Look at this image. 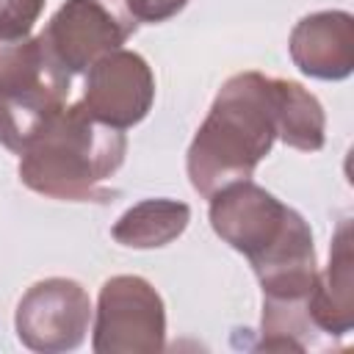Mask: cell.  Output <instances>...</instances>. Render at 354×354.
Wrapping results in <instances>:
<instances>
[{"label": "cell", "instance_id": "4fadbf2b", "mask_svg": "<svg viewBox=\"0 0 354 354\" xmlns=\"http://www.w3.org/2000/svg\"><path fill=\"white\" fill-rule=\"evenodd\" d=\"M47 0H0V39L30 36Z\"/></svg>", "mask_w": 354, "mask_h": 354}, {"label": "cell", "instance_id": "30bf717a", "mask_svg": "<svg viewBox=\"0 0 354 354\" xmlns=\"http://www.w3.org/2000/svg\"><path fill=\"white\" fill-rule=\"evenodd\" d=\"M351 221H340L332 249L329 266L318 271L315 285L310 290L307 307L315 329L324 337H346L354 326V249H351Z\"/></svg>", "mask_w": 354, "mask_h": 354}, {"label": "cell", "instance_id": "9c48e42d", "mask_svg": "<svg viewBox=\"0 0 354 354\" xmlns=\"http://www.w3.org/2000/svg\"><path fill=\"white\" fill-rule=\"evenodd\" d=\"M293 64L315 80H343L354 69V17L315 11L296 22L288 41Z\"/></svg>", "mask_w": 354, "mask_h": 354}, {"label": "cell", "instance_id": "277c9868", "mask_svg": "<svg viewBox=\"0 0 354 354\" xmlns=\"http://www.w3.org/2000/svg\"><path fill=\"white\" fill-rule=\"evenodd\" d=\"M69 80L41 36L0 39V144L19 155L66 105Z\"/></svg>", "mask_w": 354, "mask_h": 354}, {"label": "cell", "instance_id": "8992f818", "mask_svg": "<svg viewBox=\"0 0 354 354\" xmlns=\"http://www.w3.org/2000/svg\"><path fill=\"white\" fill-rule=\"evenodd\" d=\"M136 25L138 19L124 0H66L39 36L69 75H80L119 50L136 33Z\"/></svg>", "mask_w": 354, "mask_h": 354}, {"label": "cell", "instance_id": "7c38bea8", "mask_svg": "<svg viewBox=\"0 0 354 354\" xmlns=\"http://www.w3.org/2000/svg\"><path fill=\"white\" fill-rule=\"evenodd\" d=\"M279 91V141L301 149L318 152L326 138V116L315 94H310L301 83L277 77Z\"/></svg>", "mask_w": 354, "mask_h": 354}, {"label": "cell", "instance_id": "5b68a950", "mask_svg": "<svg viewBox=\"0 0 354 354\" xmlns=\"http://www.w3.org/2000/svg\"><path fill=\"white\" fill-rule=\"evenodd\" d=\"M166 346V307L160 293L136 274L102 282L91 348L97 354H155Z\"/></svg>", "mask_w": 354, "mask_h": 354}, {"label": "cell", "instance_id": "8fae6325", "mask_svg": "<svg viewBox=\"0 0 354 354\" xmlns=\"http://www.w3.org/2000/svg\"><path fill=\"white\" fill-rule=\"evenodd\" d=\"M191 221V207L177 199H144L133 207H127L111 235L116 243L130 249H158L171 243L185 232Z\"/></svg>", "mask_w": 354, "mask_h": 354}, {"label": "cell", "instance_id": "3957f363", "mask_svg": "<svg viewBox=\"0 0 354 354\" xmlns=\"http://www.w3.org/2000/svg\"><path fill=\"white\" fill-rule=\"evenodd\" d=\"M122 130L97 122L80 102L64 105L19 152V180L50 199L105 202V183L124 163Z\"/></svg>", "mask_w": 354, "mask_h": 354}, {"label": "cell", "instance_id": "5bb4252c", "mask_svg": "<svg viewBox=\"0 0 354 354\" xmlns=\"http://www.w3.org/2000/svg\"><path fill=\"white\" fill-rule=\"evenodd\" d=\"M124 6L130 8V14L138 22H166L174 14H180L188 0H124Z\"/></svg>", "mask_w": 354, "mask_h": 354}, {"label": "cell", "instance_id": "7a4b0ae2", "mask_svg": "<svg viewBox=\"0 0 354 354\" xmlns=\"http://www.w3.org/2000/svg\"><path fill=\"white\" fill-rule=\"evenodd\" d=\"M279 138V91L277 77L257 69L232 75L216 94L205 122L199 124L185 169L199 196L252 180L257 163Z\"/></svg>", "mask_w": 354, "mask_h": 354}, {"label": "cell", "instance_id": "52a82bcc", "mask_svg": "<svg viewBox=\"0 0 354 354\" xmlns=\"http://www.w3.org/2000/svg\"><path fill=\"white\" fill-rule=\"evenodd\" d=\"M91 324V299L86 288L66 277H50L30 285L14 313V329L22 346L41 354L72 351L86 340Z\"/></svg>", "mask_w": 354, "mask_h": 354}, {"label": "cell", "instance_id": "ba28073f", "mask_svg": "<svg viewBox=\"0 0 354 354\" xmlns=\"http://www.w3.org/2000/svg\"><path fill=\"white\" fill-rule=\"evenodd\" d=\"M155 100V75L133 50H113L86 69L80 105L102 124L127 130L138 124Z\"/></svg>", "mask_w": 354, "mask_h": 354}, {"label": "cell", "instance_id": "6da1fadb", "mask_svg": "<svg viewBox=\"0 0 354 354\" xmlns=\"http://www.w3.org/2000/svg\"><path fill=\"white\" fill-rule=\"evenodd\" d=\"M207 199L213 232L249 260L263 299L310 296L318 266L313 230L301 213L252 180L230 183Z\"/></svg>", "mask_w": 354, "mask_h": 354}]
</instances>
